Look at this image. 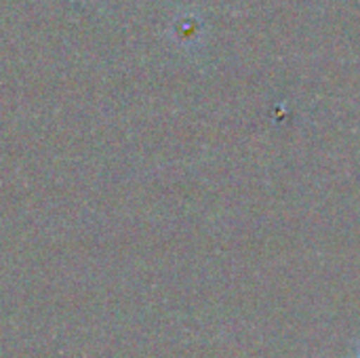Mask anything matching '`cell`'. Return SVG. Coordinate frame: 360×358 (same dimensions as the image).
Masks as SVG:
<instances>
[{"label":"cell","instance_id":"cell-1","mask_svg":"<svg viewBox=\"0 0 360 358\" xmlns=\"http://www.w3.org/2000/svg\"><path fill=\"white\" fill-rule=\"evenodd\" d=\"M356 358H360V352H359V357H356Z\"/></svg>","mask_w":360,"mask_h":358}]
</instances>
